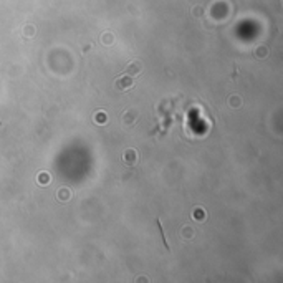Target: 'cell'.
<instances>
[{
    "instance_id": "6da1fadb",
    "label": "cell",
    "mask_w": 283,
    "mask_h": 283,
    "mask_svg": "<svg viewBox=\"0 0 283 283\" xmlns=\"http://www.w3.org/2000/svg\"><path fill=\"white\" fill-rule=\"evenodd\" d=\"M123 161L126 162V164H131V166H133L134 162L138 161V154H136V151H134V149H128L123 154Z\"/></svg>"
},
{
    "instance_id": "7a4b0ae2",
    "label": "cell",
    "mask_w": 283,
    "mask_h": 283,
    "mask_svg": "<svg viewBox=\"0 0 283 283\" xmlns=\"http://www.w3.org/2000/svg\"><path fill=\"white\" fill-rule=\"evenodd\" d=\"M116 86H118L119 89H124V91H126L128 88H131V86H133V80H131L129 76H123L121 80H118Z\"/></svg>"
},
{
    "instance_id": "3957f363",
    "label": "cell",
    "mask_w": 283,
    "mask_h": 283,
    "mask_svg": "<svg viewBox=\"0 0 283 283\" xmlns=\"http://www.w3.org/2000/svg\"><path fill=\"white\" fill-rule=\"evenodd\" d=\"M141 70H143V65H141V61H133V63H129V66H128V73H133V75L139 73Z\"/></svg>"
},
{
    "instance_id": "277c9868",
    "label": "cell",
    "mask_w": 283,
    "mask_h": 283,
    "mask_svg": "<svg viewBox=\"0 0 283 283\" xmlns=\"http://www.w3.org/2000/svg\"><path fill=\"white\" fill-rule=\"evenodd\" d=\"M94 121L99 123V124H104V123H106V114H104L103 111H101V113H96V114H94Z\"/></svg>"
},
{
    "instance_id": "5b68a950",
    "label": "cell",
    "mask_w": 283,
    "mask_h": 283,
    "mask_svg": "<svg viewBox=\"0 0 283 283\" xmlns=\"http://www.w3.org/2000/svg\"><path fill=\"white\" fill-rule=\"evenodd\" d=\"M157 227H159V230H161V237H162V242H164L166 250H169V245H167V242H166V235H164V230H162V225H161V220H159V219H157Z\"/></svg>"
},
{
    "instance_id": "8992f818",
    "label": "cell",
    "mask_w": 283,
    "mask_h": 283,
    "mask_svg": "<svg viewBox=\"0 0 283 283\" xmlns=\"http://www.w3.org/2000/svg\"><path fill=\"white\" fill-rule=\"evenodd\" d=\"M194 217H196V219H199V220H201V219H205V212H204V214H201V207H197L196 212H194Z\"/></svg>"
},
{
    "instance_id": "52a82bcc",
    "label": "cell",
    "mask_w": 283,
    "mask_h": 283,
    "mask_svg": "<svg viewBox=\"0 0 283 283\" xmlns=\"http://www.w3.org/2000/svg\"><path fill=\"white\" fill-rule=\"evenodd\" d=\"M40 180H41V182H45V184H43V185H46V182L50 180V175H45V174H41V175H40Z\"/></svg>"
}]
</instances>
